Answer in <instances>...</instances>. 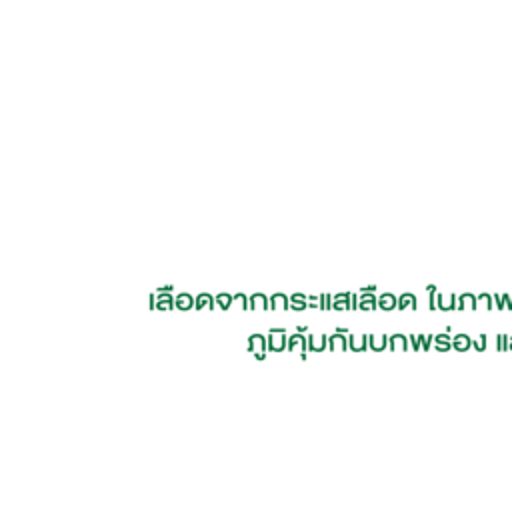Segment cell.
Wrapping results in <instances>:
<instances>
[{"mask_svg": "<svg viewBox=\"0 0 512 512\" xmlns=\"http://www.w3.org/2000/svg\"><path fill=\"white\" fill-rule=\"evenodd\" d=\"M266 338H268V350L270 352H282L288 346L286 328H270Z\"/></svg>", "mask_w": 512, "mask_h": 512, "instance_id": "6da1fadb", "label": "cell"}, {"mask_svg": "<svg viewBox=\"0 0 512 512\" xmlns=\"http://www.w3.org/2000/svg\"><path fill=\"white\" fill-rule=\"evenodd\" d=\"M268 350V338L262 334H252L248 336V352H252L256 356V360H264Z\"/></svg>", "mask_w": 512, "mask_h": 512, "instance_id": "7a4b0ae2", "label": "cell"}, {"mask_svg": "<svg viewBox=\"0 0 512 512\" xmlns=\"http://www.w3.org/2000/svg\"><path fill=\"white\" fill-rule=\"evenodd\" d=\"M288 350L290 352H298L300 360H306V352H308V336L304 338L302 332H296L292 336H288Z\"/></svg>", "mask_w": 512, "mask_h": 512, "instance_id": "3957f363", "label": "cell"}, {"mask_svg": "<svg viewBox=\"0 0 512 512\" xmlns=\"http://www.w3.org/2000/svg\"><path fill=\"white\" fill-rule=\"evenodd\" d=\"M328 348L332 350V352H344V350H348L350 346H348V334H342V332H334L332 336H328Z\"/></svg>", "mask_w": 512, "mask_h": 512, "instance_id": "277c9868", "label": "cell"}, {"mask_svg": "<svg viewBox=\"0 0 512 512\" xmlns=\"http://www.w3.org/2000/svg\"><path fill=\"white\" fill-rule=\"evenodd\" d=\"M328 348L326 334H310L308 336V352H324Z\"/></svg>", "mask_w": 512, "mask_h": 512, "instance_id": "5b68a950", "label": "cell"}, {"mask_svg": "<svg viewBox=\"0 0 512 512\" xmlns=\"http://www.w3.org/2000/svg\"><path fill=\"white\" fill-rule=\"evenodd\" d=\"M376 308H378V300H376L374 292H360V300H358V310L374 312Z\"/></svg>", "mask_w": 512, "mask_h": 512, "instance_id": "8992f818", "label": "cell"}, {"mask_svg": "<svg viewBox=\"0 0 512 512\" xmlns=\"http://www.w3.org/2000/svg\"><path fill=\"white\" fill-rule=\"evenodd\" d=\"M348 346L352 352H366L368 350V334H348Z\"/></svg>", "mask_w": 512, "mask_h": 512, "instance_id": "52a82bcc", "label": "cell"}, {"mask_svg": "<svg viewBox=\"0 0 512 512\" xmlns=\"http://www.w3.org/2000/svg\"><path fill=\"white\" fill-rule=\"evenodd\" d=\"M174 296L172 292H156V310H174Z\"/></svg>", "mask_w": 512, "mask_h": 512, "instance_id": "ba28073f", "label": "cell"}, {"mask_svg": "<svg viewBox=\"0 0 512 512\" xmlns=\"http://www.w3.org/2000/svg\"><path fill=\"white\" fill-rule=\"evenodd\" d=\"M174 304H176V310H180V312H186V310L194 308V304H196V298H192L188 292H182V294H176V298H174Z\"/></svg>", "mask_w": 512, "mask_h": 512, "instance_id": "9c48e42d", "label": "cell"}, {"mask_svg": "<svg viewBox=\"0 0 512 512\" xmlns=\"http://www.w3.org/2000/svg\"><path fill=\"white\" fill-rule=\"evenodd\" d=\"M270 310H290V300H288V296L282 294V292L272 294V298H270Z\"/></svg>", "mask_w": 512, "mask_h": 512, "instance_id": "30bf717a", "label": "cell"}, {"mask_svg": "<svg viewBox=\"0 0 512 512\" xmlns=\"http://www.w3.org/2000/svg\"><path fill=\"white\" fill-rule=\"evenodd\" d=\"M194 308H196V310H204V308L214 310V308H216V298H212L208 292H202V294H198V296H196V304H194Z\"/></svg>", "mask_w": 512, "mask_h": 512, "instance_id": "8fae6325", "label": "cell"}, {"mask_svg": "<svg viewBox=\"0 0 512 512\" xmlns=\"http://www.w3.org/2000/svg\"><path fill=\"white\" fill-rule=\"evenodd\" d=\"M250 310H270V298H266L264 294H252L250 298Z\"/></svg>", "mask_w": 512, "mask_h": 512, "instance_id": "7c38bea8", "label": "cell"}, {"mask_svg": "<svg viewBox=\"0 0 512 512\" xmlns=\"http://www.w3.org/2000/svg\"><path fill=\"white\" fill-rule=\"evenodd\" d=\"M350 296L352 292H342V294H336L332 296V310H350Z\"/></svg>", "mask_w": 512, "mask_h": 512, "instance_id": "4fadbf2b", "label": "cell"}, {"mask_svg": "<svg viewBox=\"0 0 512 512\" xmlns=\"http://www.w3.org/2000/svg\"><path fill=\"white\" fill-rule=\"evenodd\" d=\"M388 346V338L386 336H376V334H368V348L372 352H380Z\"/></svg>", "mask_w": 512, "mask_h": 512, "instance_id": "5bb4252c", "label": "cell"}, {"mask_svg": "<svg viewBox=\"0 0 512 512\" xmlns=\"http://www.w3.org/2000/svg\"><path fill=\"white\" fill-rule=\"evenodd\" d=\"M378 308L384 310V312H390V310L398 308V300H396L392 294H382V296L378 298Z\"/></svg>", "mask_w": 512, "mask_h": 512, "instance_id": "9a60e30c", "label": "cell"}, {"mask_svg": "<svg viewBox=\"0 0 512 512\" xmlns=\"http://www.w3.org/2000/svg\"><path fill=\"white\" fill-rule=\"evenodd\" d=\"M216 298V306L220 308V310H228L230 306H232V302H234V296L232 294H226V292H222V294H218V296H214Z\"/></svg>", "mask_w": 512, "mask_h": 512, "instance_id": "2e32d148", "label": "cell"}, {"mask_svg": "<svg viewBox=\"0 0 512 512\" xmlns=\"http://www.w3.org/2000/svg\"><path fill=\"white\" fill-rule=\"evenodd\" d=\"M388 346H390V350H406V336H402V334H394V336H390V342H388Z\"/></svg>", "mask_w": 512, "mask_h": 512, "instance_id": "e0dca14e", "label": "cell"}, {"mask_svg": "<svg viewBox=\"0 0 512 512\" xmlns=\"http://www.w3.org/2000/svg\"><path fill=\"white\" fill-rule=\"evenodd\" d=\"M308 308V298L302 300V298H290V310L294 312H304Z\"/></svg>", "mask_w": 512, "mask_h": 512, "instance_id": "ac0fdd59", "label": "cell"}, {"mask_svg": "<svg viewBox=\"0 0 512 512\" xmlns=\"http://www.w3.org/2000/svg\"><path fill=\"white\" fill-rule=\"evenodd\" d=\"M414 302H416V300H414L412 294H404V296H400V300H398V308H400V310H404V308H416Z\"/></svg>", "mask_w": 512, "mask_h": 512, "instance_id": "d6986e66", "label": "cell"}, {"mask_svg": "<svg viewBox=\"0 0 512 512\" xmlns=\"http://www.w3.org/2000/svg\"><path fill=\"white\" fill-rule=\"evenodd\" d=\"M232 296H234V302H238L242 310H250V300H248V298H246L242 292H238V294H232Z\"/></svg>", "mask_w": 512, "mask_h": 512, "instance_id": "ffe728a7", "label": "cell"}, {"mask_svg": "<svg viewBox=\"0 0 512 512\" xmlns=\"http://www.w3.org/2000/svg\"><path fill=\"white\" fill-rule=\"evenodd\" d=\"M350 310H358V296L356 294L350 296Z\"/></svg>", "mask_w": 512, "mask_h": 512, "instance_id": "44dd1931", "label": "cell"}, {"mask_svg": "<svg viewBox=\"0 0 512 512\" xmlns=\"http://www.w3.org/2000/svg\"><path fill=\"white\" fill-rule=\"evenodd\" d=\"M332 296H324V310H330L332 308Z\"/></svg>", "mask_w": 512, "mask_h": 512, "instance_id": "7402d4cb", "label": "cell"}, {"mask_svg": "<svg viewBox=\"0 0 512 512\" xmlns=\"http://www.w3.org/2000/svg\"><path fill=\"white\" fill-rule=\"evenodd\" d=\"M148 302H150V304H148L150 310H156V294H152V296L148 298Z\"/></svg>", "mask_w": 512, "mask_h": 512, "instance_id": "603a6c76", "label": "cell"}, {"mask_svg": "<svg viewBox=\"0 0 512 512\" xmlns=\"http://www.w3.org/2000/svg\"><path fill=\"white\" fill-rule=\"evenodd\" d=\"M360 292H376V286H364L360 288Z\"/></svg>", "mask_w": 512, "mask_h": 512, "instance_id": "cb8c5ba5", "label": "cell"}, {"mask_svg": "<svg viewBox=\"0 0 512 512\" xmlns=\"http://www.w3.org/2000/svg\"><path fill=\"white\" fill-rule=\"evenodd\" d=\"M172 288L174 286H162V288H158V292H172Z\"/></svg>", "mask_w": 512, "mask_h": 512, "instance_id": "d4e9b609", "label": "cell"}, {"mask_svg": "<svg viewBox=\"0 0 512 512\" xmlns=\"http://www.w3.org/2000/svg\"><path fill=\"white\" fill-rule=\"evenodd\" d=\"M296 332H302V334H304V332H306V326H298Z\"/></svg>", "mask_w": 512, "mask_h": 512, "instance_id": "484cf974", "label": "cell"}, {"mask_svg": "<svg viewBox=\"0 0 512 512\" xmlns=\"http://www.w3.org/2000/svg\"><path fill=\"white\" fill-rule=\"evenodd\" d=\"M412 346L418 348V338H414V336H412Z\"/></svg>", "mask_w": 512, "mask_h": 512, "instance_id": "4316f807", "label": "cell"}]
</instances>
